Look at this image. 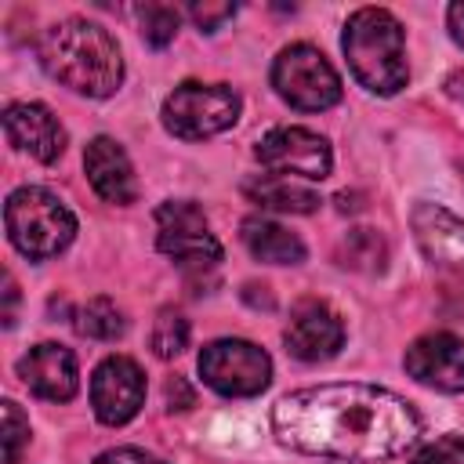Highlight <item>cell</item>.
<instances>
[{
  "instance_id": "1",
  "label": "cell",
  "mask_w": 464,
  "mask_h": 464,
  "mask_svg": "<svg viewBox=\"0 0 464 464\" xmlns=\"http://www.w3.org/2000/svg\"><path fill=\"white\" fill-rule=\"evenodd\" d=\"M272 428L283 446L301 453L388 460L417 442L420 417L402 395L377 384H319L283 395Z\"/></svg>"
},
{
  "instance_id": "2",
  "label": "cell",
  "mask_w": 464,
  "mask_h": 464,
  "mask_svg": "<svg viewBox=\"0 0 464 464\" xmlns=\"http://www.w3.org/2000/svg\"><path fill=\"white\" fill-rule=\"evenodd\" d=\"M40 62L58 83L87 98H109L123 80L116 40L87 18L54 22L40 40Z\"/></svg>"
},
{
  "instance_id": "3",
  "label": "cell",
  "mask_w": 464,
  "mask_h": 464,
  "mask_svg": "<svg viewBox=\"0 0 464 464\" xmlns=\"http://www.w3.org/2000/svg\"><path fill=\"white\" fill-rule=\"evenodd\" d=\"M344 58L352 65V76L373 91V94H399L410 80L406 65V36L392 11L384 7H359L344 22L341 36Z\"/></svg>"
},
{
  "instance_id": "4",
  "label": "cell",
  "mask_w": 464,
  "mask_h": 464,
  "mask_svg": "<svg viewBox=\"0 0 464 464\" xmlns=\"http://www.w3.org/2000/svg\"><path fill=\"white\" fill-rule=\"evenodd\" d=\"M4 225H7L14 250L33 257V261L62 254L76 236L72 210L54 192H47L40 185H25V188H14L7 196Z\"/></svg>"
},
{
  "instance_id": "5",
  "label": "cell",
  "mask_w": 464,
  "mask_h": 464,
  "mask_svg": "<svg viewBox=\"0 0 464 464\" xmlns=\"http://www.w3.org/2000/svg\"><path fill=\"white\" fill-rule=\"evenodd\" d=\"M239 120V94L225 83H178L163 102V127L174 138L203 141Z\"/></svg>"
},
{
  "instance_id": "6",
  "label": "cell",
  "mask_w": 464,
  "mask_h": 464,
  "mask_svg": "<svg viewBox=\"0 0 464 464\" xmlns=\"http://www.w3.org/2000/svg\"><path fill=\"white\" fill-rule=\"evenodd\" d=\"M272 87L301 112H323L341 102V76L312 44H290L279 51L272 65Z\"/></svg>"
},
{
  "instance_id": "7",
  "label": "cell",
  "mask_w": 464,
  "mask_h": 464,
  "mask_svg": "<svg viewBox=\"0 0 464 464\" xmlns=\"http://www.w3.org/2000/svg\"><path fill=\"white\" fill-rule=\"evenodd\" d=\"M156 246L188 276L214 272L221 261V243L192 199H167L156 210Z\"/></svg>"
},
{
  "instance_id": "8",
  "label": "cell",
  "mask_w": 464,
  "mask_h": 464,
  "mask_svg": "<svg viewBox=\"0 0 464 464\" xmlns=\"http://www.w3.org/2000/svg\"><path fill=\"white\" fill-rule=\"evenodd\" d=\"M199 377L207 388L228 399L261 395L272 381V359L243 337H218L199 352Z\"/></svg>"
},
{
  "instance_id": "9",
  "label": "cell",
  "mask_w": 464,
  "mask_h": 464,
  "mask_svg": "<svg viewBox=\"0 0 464 464\" xmlns=\"http://www.w3.org/2000/svg\"><path fill=\"white\" fill-rule=\"evenodd\" d=\"M257 160L268 174L304 181H323L334 167L330 141L308 127H272L257 141Z\"/></svg>"
},
{
  "instance_id": "10",
  "label": "cell",
  "mask_w": 464,
  "mask_h": 464,
  "mask_svg": "<svg viewBox=\"0 0 464 464\" xmlns=\"http://www.w3.org/2000/svg\"><path fill=\"white\" fill-rule=\"evenodd\" d=\"M145 402V373L127 355H109L91 377V406L102 424H127Z\"/></svg>"
},
{
  "instance_id": "11",
  "label": "cell",
  "mask_w": 464,
  "mask_h": 464,
  "mask_svg": "<svg viewBox=\"0 0 464 464\" xmlns=\"http://www.w3.org/2000/svg\"><path fill=\"white\" fill-rule=\"evenodd\" d=\"M283 341H286V352L301 362H323V359H334L344 344V323L341 315L326 304V301H297L294 312H290V323L283 330Z\"/></svg>"
},
{
  "instance_id": "12",
  "label": "cell",
  "mask_w": 464,
  "mask_h": 464,
  "mask_svg": "<svg viewBox=\"0 0 464 464\" xmlns=\"http://www.w3.org/2000/svg\"><path fill=\"white\" fill-rule=\"evenodd\" d=\"M406 373L446 395L464 392V341L446 330L417 337L406 348Z\"/></svg>"
},
{
  "instance_id": "13",
  "label": "cell",
  "mask_w": 464,
  "mask_h": 464,
  "mask_svg": "<svg viewBox=\"0 0 464 464\" xmlns=\"http://www.w3.org/2000/svg\"><path fill=\"white\" fill-rule=\"evenodd\" d=\"M410 225L424 257L435 268L464 279V221L439 203H417L410 214Z\"/></svg>"
},
{
  "instance_id": "14",
  "label": "cell",
  "mask_w": 464,
  "mask_h": 464,
  "mask_svg": "<svg viewBox=\"0 0 464 464\" xmlns=\"http://www.w3.org/2000/svg\"><path fill=\"white\" fill-rule=\"evenodd\" d=\"M4 130L14 149L40 163H54L65 152V127L58 116L40 102H14L4 112Z\"/></svg>"
},
{
  "instance_id": "15",
  "label": "cell",
  "mask_w": 464,
  "mask_h": 464,
  "mask_svg": "<svg viewBox=\"0 0 464 464\" xmlns=\"http://www.w3.org/2000/svg\"><path fill=\"white\" fill-rule=\"evenodd\" d=\"M18 377L25 381V388L47 402H69L80 388V373H76V359L69 348L62 344H36L18 359Z\"/></svg>"
},
{
  "instance_id": "16",
  "label": "cell",
  "mask_w": 464,
  "mask_h": 464,
  "mask_svg": "<svg viewBox=\"0 0 464 464\" xmlns=\"http://www.w3.org/2000/svg\"><path fill=\"white\" fill-rule=\"evenodd\" d=\"M83 167H87V178H91L94 192L105 203H120V207L134 203L138 181H134V167H130L120 141H112L109 134H98L83 152Z\"/></svg>"
},
{
  "instance_id": "17",
  "label": "cell",
  "mask_w": 464,
  "mask_h": 464,
  "mask_svg": "<svg viewBox=\"0 0 464 464\" xmlns=\"http://www.w3.org/2000/svg\"><path fill=\"white\" fill-rule=\"evenodd\" d=\"M243 243L257 261L268 265H301L304 261V243L297 232L268 221V218H246L243 221Z\"/></svg>"
},
{
  "instance_id": "18",
  "label": "cell",
  "mask_w": 464,
  "mask_h": 464,
  "mask_svg": "<svg viewBox=\"0 0 464 464\" xmlns=\"http://www.w3.org/2000/svg\"><path fill=\"white\" fill-rule=\"evenodd\" d=\"M243 192L254 203H261L268 210H283V214H312L319 207V196L308 185H301L294 178H279V174H257L243 185Z\"/></svg>"
},
{
  "instance_id": "19",
  "label": "cell",
  "mask_w": 464,
  "mask_h": 464,
  "mask_svg": "<svg viewBox=\"0 0 464 464\" xmlns=\"http://www.w3.org/2000/svg\"><path fill=\"white\" fill-rule=\"evenodd\" d=\"M337 257H341L344 268H355V272H384L388 246H384V239L373 228H352L341 239Z\"/></svg>"
},
{
  "instance_id": "20",
  "label": "cell",
  "mask_w": 464,
  "mask_h": 464,
  "mask_svg": "<svg viewBox=\"0 0 464 464\" xmlns=\"http://www.w3.org/2000/svg\"><path fill=\"white\" fill-rule=\"evenodd\" d=\"M76 330L91 341H116L127 330L123 312L109 301V297H91L80 312H76Z\"/></svg>"
},
{
  "instance_id": "21",
  "label": "cell",
  "mask_w": 464,
  "mask_h": 464,
  "mask_svg": "<svg viewBox=\"0 0 464 464\" xmlns=\"http://www.w3.org/2000/svg\"><path fill=\"white\" fill-rule=\"evenodd\" d=\"M149 341H152V352H156L160 359L181 355V352L188 348V319H185L181 312H174V308H163V312L156 315V323H152Z\"/></svg>"
},
{
  "instance_id": "22",
  "label": "cell",
  "mask_w": 464,
  "mask_h": 464,
  "mask_svg": "<svg viewBox=\"0 0 464 464\" xmlns=\"http://www.w3.org/2000/svg\"><path fill=\"white\" fill-rule=\"evenodd\" d=\"M138 22H141V36L152 47H167L181 25V11L170 4H141L138 7Z\"/></svg>"
},
{
  "instance_id": "23",
  "label": "cell",
  "mask_w": 464,
  "mask_h": 464,
  "mask_svg": "<svg viewBox=\"0 0 464 464\" xmlns=\"http://www.w3.org/2000/svg\"><path fill=\"white\" fill-rule=\"evenodd\" d=\"M29 446V420L22 417L18 402H4V464H18L22 450Z\"/></svg>"
},
{
  "instance_id": "24",
  "label": "cell",
  "mask_w": 464,
  "mask_h": 464,
  "mask_svg": "<svg viewBox=\"0 0 464 464\" xmlns=\"http://www.w3.org/2000/svg\"><path fill=\"white\" fill-rule=\"evenodd\" d=\"M410 464H464V439L460 435H442L413 453Z\"/></svg>"
},
{
  "instance_id": "25",
  "label": "cell",
  "mask_w": 464,
  "mask_h": 464,
  "mask_svg": "<svg viewBox=\"0 0 464 464\" xmlns=\"http://www.w3.org/2000/svg\"><path fill=\"white\" fill-rule=\"evenodd\" d=\"M188 14H192V22H196L203 33H218L221 22H228V18L236 14V4H192Z\"/></svg>"
},
{
  "instance_id": "26",
  "label": "cell",
  "mask_w": 464,
  "mask_h": 464,
  "mask_svg": "<svg viewBox=\"0 0 464 464\" xmlns=\"http://www.w3.org/2000/svg\"><path fill=\"white\" fill-rule=\"evenodd\" d=\"M94 464H167V460H160V457H152L138 446H116V450H105Z\"/></svg>"
},
{
  "instance_id": "27",
  "label": "cell",
  "mask_w": 464,
  "mask_h": 464,
  "mask_svg": "<svg viewBox=\"0 0 464 464\" xmlns=\"http://www.w3.org/2000/svg\"><path fill=\"white\" fill-rule=\"evenodd\" d=\"M446 22H450V36L464 47V0H457V4H450V11H446Z\"/></svg>"
},
{
  "instance_id": "28",
  "label": "cell",
  "mask_w": 464,
  "mask_h": 464,
  "mask_svg": "<svg viewBox=\"0 0 464 464\" xmlns=\"http://www.w3.org/2000/svg\"><path fill=\"white\" fill-rule=\"evenodd\" d=\"M4 297H7V308H4V323L11 326V323H14V301H18V290H14V279H11V276L4 279Z\"/></svg>"
},
{
  "instance_id": "29",
  "label": "cell",
  "mask_w": 464,
  "mask_h": 464,
  "mask_svg": "<svg viewBox=\"0 0 464 464\" xmlns=\"http://www.w3.org/2000/svg\"><path fill=\"white\" fill-rule=\"evenodd\" d=\"M446 91H450L457 102H464V72H453V76L446 80Z\"/></svg>"
}]
</instances>
